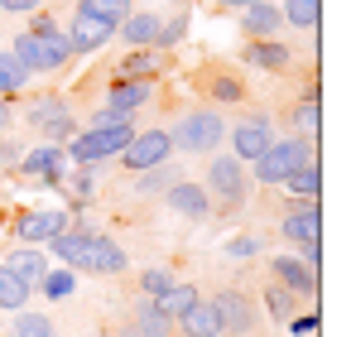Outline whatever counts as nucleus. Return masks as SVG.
Wrapping results in <instances>:
<instances>
[{
	"mask_svg": "<svg viewBox=\"0 0 356 337\" xmlns=\"http://www.w3.org/2000/svg\"><path fill=\"white\" fill-rule=\"evenodd\" d=\"M24 82H29V68L15 54H0V97H15Z\"/></svg>",
	"mask_w": 356,
	"mask_h": 337,
	"instance_id": "obj_30",
	"label": "nucleus"
},
{
	"mask_svg": "<svg viewBox=\"0 0 356 337\" xmlns=\"http://www.w3.org/2000/svg\"><path fill=\"white\" fill-rule=\"evenodd\" d=\"M116 34L130 44V49H149V44H154V34H159V15L135 10V15H125V19L116 24Z\"/></svg>",
	"mask_w": 356,
	"mask_h": 337,
	"instance_id": "obj_19",
	"label": "nucleus"
},
{
	"mask_svg": "<svg viewBox=\"0 0 356 337\" xmlns=\"http://www.w3.org/2000/svg\"><path fill=\"white\" fill-rule=\"evenodd\" d=\"M92 188H97V164H82L77 173H72V193H77V198H87Z\"/></svg>",
	"mask_w": 356,
	"mask_h": 337,
	"instance_id": "obj_41",
	"label": "nucleus"
},
{
	"mask_svg": "<svg viewBox=\"0 0 356 337\" xmlns=\"http://www.w3.org/2000/svg\"><path fill=\"white\" fill-rule=\"evenodd\" d=\"M29 125H34V130H49V145H67V140L77 135V120H72V111H67L63 97H39V102L29 107Z\"/></svg>",
	"mask_w": 356,
	"mask_h": 337,
	"instance_id": "obj_6",
	"label": "nucleus"
},
{
	"mask_svg": "<svg viewBox=\"0 0 356 337\" xmlns=\"http://www.w3.org/2000/svg\"><path fill=\"white\" fill-rule=\"evenodd\" d=\"M164 68V58H154L149 49H135V54L120 63V77H149V72H159Z\"/></svg>",
	"mask_w": 356,
	"mask_h": 337,
	"instance_id": "obj_34",
	"label": "nucleus"
},
{
	"mask_svg": "<svg viewBox=\"0 0 356 337\" xmlns=\"http://www.w3.org/2000/svg\"><path fill=\"white\" fill-rule=\"evenodd\" d=\"M169 140H174V150H183V155H212V150L227 140V120H222V111L197 107V111L178 116V125L169 130Z\"/></svg>",
	"mask_w": 356,
	"mask_h": 337,
	"instance_id": "obj_1",
	"label": "nucleus"
},
{
	"mask_svg": "<svg viewBox=\"0 0 356 337\" xmlns=\"http://www.w3.org/2000/svg\"><path fill=\"white\" fill-rule=\"evenodd\" d=\"M202 188H207L212 203H222V212H236L241 203H245V193H250V178H245L236 155H217L207 164V183Z\"/></svg>",
	"mask_w": 356,
	"mask_h": 337,
	"instance_id": "obj_3",
	"label": "nucleus"
},
{
	"mask_svg": "<svg viewBox=\"0 0 356 337\" xmlns=\"http://www.w3.org/2000/svg\"><path fill=\"white\" fill-rule=\"evenodd\" d=\"M63 226H67V212H24V217L15 222V236H19L24 246H39V241L58 236Z\"/></svg>",
	"mask_w": 356,
	"mask_h": 337,
	"instance_id": "obj_17",
	"label": "nucleus"
},
{
	"mask_svg": "<svg viewBox=\"0 0 356 337\" xmlns=\"http://www.w3.org/2000/svg\"><path fill=\"white\" fill-rule=\"evenodd\" d=\"M313 159V140H270V150L255 159V178L260 183H284L298 164H308Z\"/></svg>",
	"mask_w": 356,
	"mask_h": 337,
	"instance_id": "obj_4",
	"label": "nucleus"
},
{
	"mask_svg": "<svg viewBox=\"0 0 356 337\" xmlns=\"http://www.w3.org/2000/svg\"><path fill=\"white\" fill-rule=\"evenodd\" d=\"M245 92H241L236 77H212V102H222V107H232V102H241Z\"/></svg>",
	"mask_w": 356,
	"mask_h": 337,
	"instance_id": "obj_40",
	"label": "nucleus"
},
{
	"mask_svg": "<svg viewBox=\"0 0 356 337\" xmlns=\"http://www.w3.org/2000/svg\"><path fill=\"white\" fill-rule=\"evenodd\" d=\"M217 5H236V10H245V5H255V0H217Z\"/></svg>",
	"mask_w": 356,
	"mask_h": 337,
	"instance_id": "obj_45",
	"label": "nucleus"
},
{
	"mask_svg": "<svg viewBox=\"0 0 356 337\" xmlns=\"http://www.w3.org/2000/svg\"><path fill=\"white\" fill-rule=\"evenodd\" d=\"M29 304V284L19 280L10 265H0V308H10V313H19Z\"/></svg>",
	"mask_w": 356,
	"mask_h": 337,
	"instance_id": "obj_28",
	"label": "nucleus"
},
{
	"mask_svg": "<svg viewBox=\"0 0 356 337\" xmlns=\"http://www.w3.org/2000/svg\"><path fill=\"white\" fill-rule=\"evenodd\" d=\"M135 328H140V337H169L174 333V318H169L154 299L140 294V304H135Z\"/></svg>",
	"mask_w": 356,
	"mask_h": 337,
	"instance_id": "obj_22",
	"label": "nucleus"
},
{
	"mask_svg": "<svg viewBox=\"0 0 356 337\" xmlns=\"http://www.w3.org/2000/svg\"><path fill=\"white\" fill-rule=\"evenodd\" d=\"M294 299L298 294H289L284 284H270V289H265V308H270L275 318H289V313H294Z\"/></svg>",
	"mask_w": 356,
	"mask_h": 337,
	"instance_id": "obj_36",
	"label": "nucleus"
},
{
	"mask_svg": "<svg viewBox=\"0 0 356 337\" xmlns=\"http://www.w3.org/2000/svg\"><path fill=\"white\" fill-rule=\"evenodd\" d=\"M280 231H284L289 246H313V241H323V207H318V203H303V207H298V198H294V207L284 212Z\"/></svg>",
	"mask_w": 356,
	"mask_h": 337,
	"instance_id": "obj_11",
	"label": "nucleus"
},
{
	"mask_svg": "<svg viewBox=\"0 0 356 337\" xmlns=\"http://www.w3.org/2000/svg\"><path fill=\"white\" fill-rule=\"evenodd\" d=\"M245 63H250V68H260V72H284L294 58H289V49H284V44H275V39H250Z\"/></svg>",
	"mask_w": 356,
	"mask_h": 337,
	"instance_id": "obj_21",
	"label": "nucleus"
},
{
	"mask_svg": "<svg viewBox=\"0 0 356 337\" xmlns=\"http://www.w3.org/2000/svg\"><path fill=\"white\" fill-rule=\"evenodd\" d=\"M39 5H44V0H0V10H5V15H34Z\"/></svg>",
	"mask_w": 356,
	"mask_h": 337,
	"instance_id": "obj_42",
	"label": "nucleus"
},
{
	"mask_svg": "<svg viewBox=\"0 0 356 337\" xmlns=\"http://www.w3.org/2000/svg\"><path fill=\"white\" fill-rule=\"evenodd\" d=\"M10 337H58V328H54V318H44V313H24V308H19Z\"/></svg>",
	"mask_w": 356,
	"mask_h": 337,
	"instance_id": "obj_31",
	"label": "nucleus"
},
{
	"mask_svg": "<svg viewBox=\"0 0 356 337\" xmlns=\"http://www.w3.org/2000/svg\"><path fill=\"white\" fill-rule=\"evenodd\" d=\"M130 135H135L130 120H120V125H92L87 135H72V140L63 145V155H67L72 164H102V159H116Z\"/></svg>",
	"mask_w": 356,
	"mask_h": 337,
	"instance_id": "obj_2",
	"label": "nucleus"
},
{
	"mask_svg": "<svg viewBox=\"0 0 356 337\" xmlns=\"http://www.w3.org/2000/svg\"><path fill=\"white\" fill-rule=\"evenodd\" d=\"M169 289H174V275L169 270H145V280H140V294L145 299H164Z\"/></svg>",
	"mask_w": 356,
	"mask_h": 337,
	"instance_id": "obj_38",
	"label": "nucleus"
},
{
	"mask_svg": "<svg viewBox=\"0 0 356 337\" xmlns=\"http://www.w3.org/2000/svg\"><path fill=\"white\" fill-rule=\"evenodd\" d=\"M87 236H92V231H67V226H63L58 236H49V251L58 256L63 265L82 270V256H87Z\"/></svg>",
	"mask_w": 356,
	"mask_h": 337,
	"instance_id": "obj_24",
	"label": "nucleus"
},
{
	"mask_svg": "<svg viewBox=\"0 0 356 337\" xmlns=\"http://www.w3.org/2000/svg\"><path fill=\"white\" fill-rule=\"evenodd\" d=\"M178 178H183V173H178V168L169 164V159H164V164H149V168H140V178H135L130 188H135L140 198H149V193H164L169 183H178Z\"/></svg>",
	"mask_w": 356,
	"mask_h": 337,
	"instance_id": "obj_27",
	"label": "nucleus"
},
{
	"mask_svg": "<svg viewBox=\"0 0 356 337\" xmlns=\"http://www.w3.org/2000/svg\"><path fill=\"white\" fill-rule=\"evenodd\" d=\"M227 140H232V155L236 159H260L265 150H270V140H275V130H270V116H245V120H236L232 130H227Z\"/></svg>",
	"mask_w": 356,
	"mask_h": 337,
	"instance_id": "obj_8",
	"label": "nucleus"
},
{
	"mask_svg": "<svg viewBox=\"0 0 356 337\" xmlns=\"http://www.w3.org/2000/svg\"><path fill=\"white\" fill-rule=\"evenodd\" d=\"M188 34V15H174V19H159V34H154V44L159 49H174L178 39Z\"/></svg>",
	"mask_w": 356,
	"mask_h": 337,
	"instance_id": "obj_37",
	"label": "nucleus"
},
{
	"mask_svg": "<svg viewBox=\"0 0 356 337\" xmlns=\"http://www.w3.org/2000/svg\"><path fill=\"white\" fill-rule=\"evenodd\" d=\"M212 308H217L227 337H245L250 328H255V308H250V299H245L241 289H222V294L212 299Z\"/></svg>",
	"mask_w": 356,
	"mask_h": 337,
	"instance_id": "obj_12",
	"label": "nucleus"
},
{
	"mask_svg": "<svg viewBox=\"0 0 356 337\" xmlns=\"http://www.w3.org/2000/svg\"><path fill=\"white\" fill-rule=\"evenodd\" d=\"M270 270H275V280L284 284L289 294H318V289H323V284H318V270H313L303 256H275Z\"/></svg>",
	"mask_w": 356,
	"mask_h": 337,
	"instance_id": "obj_14",
	"label": "nucleus"
},
{
	"mask_svg": "<svg viewBox=\"0 0 356 337\" xmlns=\"http://www.w3.org/2000/svg\"><path fill=\"white\" fill-rule=\"evenodd\" d=\"M19 168L29 173V178H44L49 188H67V155H63V145H39V150H29Z\"/></svg>",
	"mask_w": 356,
	"mask_h": 337,
	"instance_id": "obj_10",
	"label": "nucleus"
},
{
	"mask_svg": "<svg viewBox=\"0 0 356 337\" xmlns=\"http://www.w3.org/2000/svg\"><path fill=\"white\" fill-rule=\"evenodd\" d=\"M280 15H284V24H298V29H318V19H323V5H318V0H289Z\"/></svg>",
	"mask_w": 356,
	"mask_h": 337,
	"instance_id": "obj_32",
	"label": "nucleus"
},
{
	"mask_svg": "<svg viewBox=\"0 0 356 337\" xmlns=\"http://www.w3.org/2000/svg\"><path fill=\"white\" fill-rule=\"evenodd\" d=\"M77 15H82V19H97V24H106V29L116 34V24L130 15V0H82Z\"/></svg>",
	"mask_w": 356,
	"mask_h": 337,
	"instance_id": "obj_26",
	"label": "nucleus"
},
{
	"mask_svg": "<svg viewBox=\"0 0 356 337\" xmlns=\"http://www.w3.org/2000/svg\"><path fill=\"white\" fill-rule=\"evenodd\" d=\"M280 24H284V15H280L270 0H255V5H245V15H241V29H245V39H270Z\"/></svg>",
	"mask_w": 356,
	"mask_h": 337,
	"instance_id": "obj_18",
	"label": "nucleus"
},
{
	"mask_svg": "<svg viewBox=\"0 0 356 337\" xmlns=\"http://www.w3.org/2000/svg\"><path fill=\"white\" fill-rule=\"evenodd\" d=\"M193 299H197V289H193V284H174V289H169L164 299H154V304H159V308H164L169 318H178V313H183V308H188Z\"/></svg>",
	"mask_w": 356,
	"mask_h": 337,
	"instance_id": "obj_35",
	"label": "nucleus"
},
{
	"mask_svg": "<svg viewBox=\"0 0 356 337\" xmlns=\"http://www.w3.org/2000/svg\"><path fill=\"white\" fill-rule=\"evenodd\" d=\"M125 265H130V256L120 251L116 241H106V236H87L82 270H92V275H125Z\"/></svg>",
	"mask_w": 356,
	"mask_h": 337,
	"instance_id": "obj_15",
	"label": "nucleus"
},
{
	"mask_svg": "<svg viewBox=\"0 0 356 337\" xmlns=\"http://www.w3.org/2000/svg\"><path fill=\"white\" fill-rule=\"evenodd\" d=\"M164 198H169V207H174L178 217H188V222H207V217H212V198H207V188H202V183L178 178V183L164 188Z\"/></svg>",
	"mask_w": 356,
	"mask_h": 337,
	"instance_id": "obj_13",
	"label": "nucleus"
},
{
	"mask_svg": "<svg viewBox=\"0 0 356 337\" xmlns=\"http://www.w3.org/2000/svg\"><path fill=\"white\" fill-rule=\"evenodd\" d=\"M289 333H294V337H313V333H318V313H303V318H294V323H289Z\"/></svg>",
	"mask_w": 356,
	"mask_h": 337,
	"instance_id": "obj_43",
	"label": "nucleus"
},
{
	"mask_svg": "<svg viewBox=\"0 0 356 337\" xmlns=\"http://www.w3.org/2000/svg\"><path fill=\"white\" fill-rule=\"evenodd\" d=\"M318 120H323V107H318V92H313V97L294 111V130H303V140L318 145Z\"/></svg>",
	"mask_w": 356,
	"mask_h": 337,
	"instance_id": "obj_33",
	"label": "nucleus"
},
{
	"mask_svg": "<svg viewBox=\"0 0 356 337\" xmlns=\"http://www.w3.org/2000/svg\"><path fill=\"white\" fill-rule=\"evenodd\" d=\"M39 289H44V299L63 304L67 294H77V270H72V265H58V270H49V275L39 280Z\"/></svg>",
	"mask_w": 356,
	"mask_h": 337,
	"instance_id": "obj_29",
	"label": "nucleus"
},
{
	"mask_svg": "<svg viewBox=\"0 0 356 337\" xmlns=\"http://www.w3.org/2000/svg\"><path fill=\"white\" fill-rule=\"evenodd\" d=\"M222 251H227L232 260H255V256H260V236H232Z\"/></svg>",
	"mask_w": 356,
	"mask_h": 337,
	"instance_id": "obj_39",
	"label": "nucleus"
},
{
	"mask_svg": "<svg viewBox=\"0 0 356 337\" xmlns=\"http://www.w3.org/2000/svg\"><path fill=\"white\" fill-rule=\"evenodd\" d=\"M284 188H289L294 198H303V203H318V193H323V168H318V159L298 164L294 173L284 178Z\"/></svg>",
	"mask_w": 356,
	"mask_h": 337,
	"instance_id": "obj_25",
	"label": "nucleus"
},
{
	"mask_svg": "<svg viewBox=\"0 0 356 337\" xmlns=\"http://www.w3.org/2000/svg\"><path fill=\"white\" fill-rule=\"evenodd\" d=\"M5 265H10L19 280L29 284V289L44 280V275H49V256H39L34 246H19V251H10V260H5Z\"/></svg>",
	"mask_w": 356,
	"mask_h": 337,
	"instance_id": "obj_23",
	"label": "nucleus"
},
{
	"mask_svg": "<svg viewBox=\"0 0 356 337\" xmlns=\"http://www.w3.org/2000/svg\"><path fill=\"white\" fill-rule=\"evenodd\" d=\"M106 39H111V29L97 24V19H82V15H77V19L67 24V49H72V54H97Z\"/></svg>",
	"mask_w": 356,
	"mask_h": 337,
	"instance_id": "obj_20",
	"label": "nucleus"
},
{
	"mask_svg": "<svg viewBox=\"0 0 356 337\" xmlns=\"http://www.w3.org/2000/svg\"><path fill=\"white\" fill-rule=\"evenodd\" d=\"M116 337H140V328H135V323H130V328H120Z\"/></svg>",
	"mask_w": 356,
	"mask_h": 337,
	"instance_id": "obj_46",
	"label": "nucleus"
},
{
	"mask_svg": "<svg viewBox=\"0 0 356 337\" xmlns=\"http://www.w3.org/2000/svg\"><path fill=\"white\" fill-rule=\"evenodd\" d=\"M10 54L19 58L29 72H54V68H63V63L72 58V49H67V44H49V39H39V34H19Z\"/></svg>",
	"mask_w": 356,
	"mask_h": 337,
	"instance_id": "obj_9",
	"label": "nucleus"
},
{
	"mask_svg": "<svg viewBox=\"0 0 356 337\" xmlns=\"http://www.w3.org/2000/svg\"><path fill=\"white\" fill-rule=\"evenodd\" d=\"M10 125V102H0V130Z\"/></svg>",
	"mask_w": 356,
	"mask_h": 337,
	"instance_id": "obj_44",
	"label": "nucleus"
},
{
	"mask_svg": "<svg viewBox=\"0 0 356 337\" xmlns=\"http://www.w3.org/2000/svg\"><path fill=\"white\" fill-rule=\"evenodd\" d=\"M169 155H174L169 130H145V135H130V140H125V150H120L116 159L125 168H135V173H140V168H149V164H164Z\"/></svg>",
	"mask_w": 356,
	"mask_h": 337,
	"instance_id": "obj_7",
	"label": "nucleus"
},
{
	"mask_svg": "<svg viewBox=\"0 0 356 337\" xmlns=\"http://www.w3.org/2000/svg\"><path fill=\"white\" fill-rule=\"evenodd\" d=\"M174 323H183V337H222V318H217L212 299H193Z\"/></svg>",
	"mask_w": 356,
	"mask_h": 337,
	"instance_id": "obj_16",
	"label": "nucleus"
},
{
	"mask_svg": "<svg viewBox=\"0 0 356 337\" xmlns=\"http://www.w3.org/2000/svg\"><path fill=\"white\" fill-rule=\"evenodd\" d=\"M145 102H149V77H120L116 87H111V97H106V107L97 111V125H120Z\"/></svg>",
	"mask_w": 356,
	"mask_h": 337,
	"instance_id": "obj_5",
	"label": "nucleus"
}]
</instances>
